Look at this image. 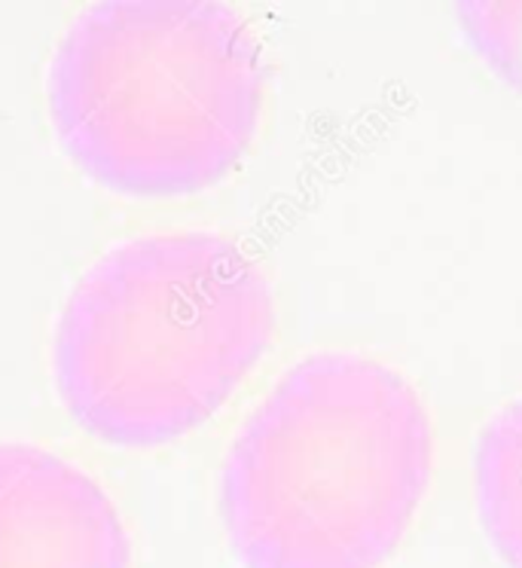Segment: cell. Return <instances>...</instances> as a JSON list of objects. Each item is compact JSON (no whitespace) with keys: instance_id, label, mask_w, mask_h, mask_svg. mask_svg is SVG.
Wrapping results in <instances>:
<instances>
[{"instance_id":"1","label":"cell","mask_w":522,"mask_h":568,"mask_svg":"<svg viewBox=\"0 0 522 568\" xmlns=\"http://www.w3.org/2000/svg\"><path fill=\"white\" fill-rule=\"evenodd\" d=\"M431 462V422L400 373L348 352L311 355L229 446V544L245 568H379L410 529Z\"/></svg>"},{"instance_id":"2","label":"cell","mask_w":522,"mask_h":568,"mask_svg":"<svg viewBox=\"0 0 522 568\" xmlns=\"http://www.w3.org/2000/svg\"><path fill=\"white\" fill-rule=\"evenodd\" d=\"M273 291L217 233L141 235L80 278L55 327L52 371L89 434L147 449L199 428L269 346Z\"/></svg>"},{"instance_id":"3","label":"cell","mask_w":522,"mask_h":568,"mask_svg":"<svg viewBox=\"0 0 522 568\" xmlns=\"http://www.w3.org/2000/svg\"><path fill=\"white\" fill-rule=\"evenodd\" d=\"M260 99V47L217 0L95 3L50 68L64 150L99 184L132 196L221 181L257 132Z\"/></svg>"},{"instance_id":"4","label":"cell","mask_w":522,"mask_h":568,"mask_svg":"<svg viewBox=\"0 0 522 568\" xmlns=\"http://www.w3.org/2000/svg\"><path fill=\"white\" fill-rule=\"evenodd\" d=\"M0 568H129V535L86 470L0 444Z\"/></svg>"},{"instance_id":"5","label":"cell","mask_w":522,"mask_h":568,"mask_svg":"<svg viewBox=\"0 0 522 568\" xmlns=\"http://www.w3.org/2000/svg\"><path fill=\"white\" fill-rule=\"evenodd\" d=\"M473 486L495 554L508 568H522V400L495 413L480 434Z\"/></svg>"}]
</instances>
